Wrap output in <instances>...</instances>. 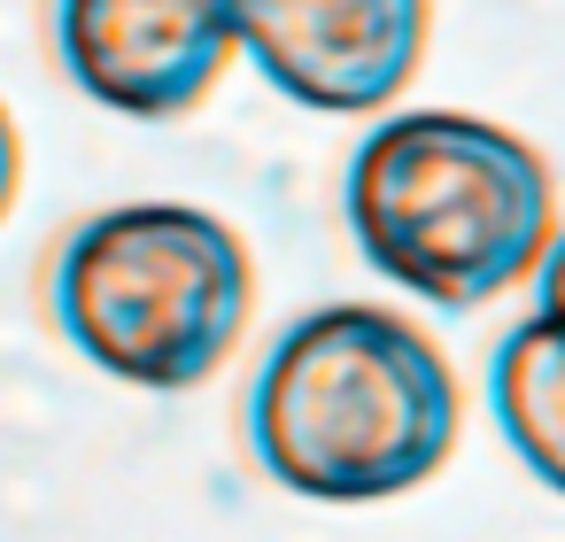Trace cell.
<instances>
[{
	"instance_id": "6da1fadb",
	"label": "cell",
	"mask_w": 565,
	"mask_h": 542,
	"mask_svg": "<svg viewBox=\"0 0 565 542\" xmlns=\"http://www.w3.org/2000/svg\"><path fill=\"white\" fill-rule=\"evenodd\" d=\"M457 434L449 357L380 302L302 310L248 380V449L302 503H395L457 457Z\"/></svg>"
},
{
	"instance_id": "7a4b0ae2",
	"label": "cell",
	"mask_w": 565,
	"mask_h": 542,
	"mask_svg": "<svg viewBox=\"0 0 565 542\" xmlns=\"http://www.w3.org/2000/svg\"><path fill=\"white\" fill-rule=\"evenodd\" d=\"M341 217L356 256L434 310L503 302L565 233L542 148L472 109L380 117L341 171Z\"/></svg>"
},
{
	"instance_id": "3957f363",
	"label": "cell",
	"mask_w": 565,
	"mask_h": 542,
	"mask_svg": "<svg viewBox=\"0 0 565 542\" xmlns=\"http://www.w3.org/2000/svg\"><path fill=\"white\" fill-rule=\"evenodd\" d=\"M55 333L125 387H202L248 333L256 256L194 202H117L63 233L47 264Z\"/></svg>"
},
{
	"instance_id": "277c9868",
	"label": "cell",
	"mask_w": 565,
	"mask_h": 542,
	"mask_svg": "<svg viewBox=\"0 0 565 542\" xmlns=\"http://www.w3.org/2000/svg\"><path fill=\"white\" fill-rule=\"evenodd\" d=\"M71 86L132 125H171L210 102L241 55V0H47Z\"/></svg>"
},
{
	"instance_id": "5b68a950",
	"label": "cell",
	"mask_w": 565,
	"mask_h": 542,
	"mask_svg": "<svg viewBox=\"0 0 565 542\" xmlns=\"http://www.w3.org/2000/svg\"><path fill=\"white\" fill-rule=\"evenodd\" d=\"M434 40V0H241V55L318 117H395Z\"/></svg>"
},
{
	"instance_id": "8992f818",
	"label": "cell",
	"mask_w": 565,
	"mask_h": 542,
	"mask_svg": "<svg viewBox=\"0 0 565 542\" xmlns=\"http://www.w3.org/2000/svg\"><path fill=\"white\" fill-rule=\"evenodd\" d=\"M488 411L511 442V457L565 496V333L542 318H519L495 341L488 364Z\"/></svg>"
},
{
	"instance_id": "52a82bcc",
	"label": "cell",
	"mask_w": 565,
	"mask_h": 542,
	"mask_svg": "<svg viewBox=\"0 0 565 542\" xmlns=\"http://www.w3.org/2000/svg\"><path fill=\"white\" fill-rule=\"evenodd\" d=\"M534 318L565 333V233H557V248H550L542 272H534Z\"/></svg>"
},
{
	"instance_id": "ba28073f",
	"label": "cell",
	"mask_w": 565,
	"mask_h": 542,
	"mask_svg": "<svg viewBox=\"0 0 565 542\" xmlns=\"http://www.w3.org/2000/svg\"><path fill=\"white\" fill-rule=\"evenodd\" d=\"M17 194H24V140H17V117H9V102H0V225H9Z\"/></svg>"
}]
</instances>
